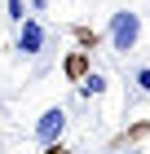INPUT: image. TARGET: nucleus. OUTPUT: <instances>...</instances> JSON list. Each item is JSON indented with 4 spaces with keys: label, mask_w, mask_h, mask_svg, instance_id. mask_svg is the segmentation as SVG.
Segmentation results:
<instances>
[{
    "label": "nucleus",
    "mask_w": 150,
    "mask_h": 154,
    "mask_svg": "<svg viewBox=\"0 0 150 154\" xmlns=\"http://www.w3.org/2000/svg\"><path fill=\"white\" fill-rule=\"evenodd\" d=\"M102 35H106V44H110V53H124L128 57V53L141 44V13L137 9H115Z\"/></svg>",
    "instance_id": "1"
},
{
    "label": "nucleus",
    "mask_w": 150,
    "mask_h": 154,
    "mask_svg": "<svg viewBox=\"0 0 150 154\" xmlns=\"http://www.w3.org/2000/svg\"><path fill=\"white\" fill-rule=\"evenodd\" d=\"M44 44H49L44 22H40V18H22V22H18V40H13V48H18L22 57H40Z\"/></svg>",
    "instance_id": "2"
},
{
    "label": "nucleus",
    "mask_w": 150,
    "mask_h": 154,
    "mask_svg": "<svg viewBox=\"0 0 150 154\" xmlns=\"http://www.w3.org/2000/svg\"><path fill=\"white\" fill-rule=\"evenodd\" d=\"M66 123H71V119H66V110H62V106H49L44 115L35 119V132H31V137H35L40 145H53V141H62Z\"/></svg>",
    "instance_id": "3"
},
{
    "label": "nucleus",
    "mask_w": 150,
    "mask_h": 154,
    "mask_svg": "<svg viewBox=\"0 0 150 154\" xmlns=\"http://www.w3.org/2000/svg\"><path fill=\"white\" fill-rule=\"evenodd\" d=\"M88 71H93V53H84V48H75V53H66V57H62V75H66L71 84H80Z\"/></svg>",
    "instance_id": "4"
},
{
    "label": "nucleus",
    "mask_w": 150,
    "mask_h": 154,
    "mask_svg": "<svg viewBox=\"0 0 150 154\" xmlns=\"http://www.w3.org/2000/svg\"><path fill=\"white\" fill-rule=\"evenodd\" d=\"M71 35H75V44H80L84 53H93V48H102V44H106V35H102V31H93V26H84V22H75V26H71Z\"/></svg>",
    "instance_id": "5"
},
{
    "label": "nucleus",
    "mask_w": 150,
    "mask_h": 154,
    "mask_svg": "<svg viewBox=\"0 0 150 154\" xmlns=\"http://www.w3.org/2000/svg\"><path fill=\"white\" fill-rule=\"evenodd\" d=\"M75 88H80V97H88V101H93V97H102V93H106V75L88 71V75H84L80 84H75Z\"/></svg>",
    "instance_id": "6"
},
{
    "label": "nucleus",
    "mask_w": 150,
    "mask_h": 154,
    "mask_svg": "<svg viewBox=\"0 0 150 154\" xmlns=\"http://www.w3.org/2000/svg\"><path fill=\"white\" fill-rule=\"evenodd\" d=\"M5 18H9L13 26L22 22V18H31V13H27V0H5Z\"/></svg>",
    "instance_id": "7"
},
{
    "label": "nucleus",
    "mask_w": 150,
    "mask_h": 154,
    "mask_svg": "<svg viewBox=\"0 0 150 154\" xmlns=\"http://www.w3.org/2000/svg\"><path fill=\"white\" fill-rule=\"evenodd\" d=\"M141 137H150V123H132L124 137H115V150H119V145H128V141H141Z\"/></svg>",
    "instance_id": "8"
},
{
    "label": "nucleus",
    "mask_w": 150,
    "mask_h": 154,
    "mask_svg": "<svg viewBox=\"0 0 150 154\" xmlns=\"http://www.w3.org/2000/svg\"><path fill=\"white\" fill-rule=\"evenodd\" d=\"M132 84H137V93L150 97V66H137V71H132Z\"/></svg>",
    "instance_id": "9"
},
{
    "label": "nucleus",
    "mask_w": 150,
    "mask_h": 154,
    "mask_svg": "<svg viewBox=\"0 0 150 154\" xmlns=\"http://www.w3.org/2000/svg\"><path fill=\"white\" fill-rule=\"evenodd\" d=\"M40 154H71V150H66V145H62V141H53V145H44V150H40Z\"/></svg>",
    "instance_id": "10"
},
{
    "label": "nucleus",
    "mask_w": 150,
    "mask_h": 154,
    "mask_svg": "<svg viewBox=\"0 0 150 154\" xmlns=\"http://www.w3.org/2000/svg\"><path fill=\"white\" fill-rule=\"evenodd\" d=\"M27 9H35V13H40V9H49V0H27Z\"/></svg>",
    "instance_id": "11"
},
{
    "label": "nucleus",
    "mask_w": 150,
    "mask_h": 154,
    "mask_svg": "<svg viewBox=\"0 0 150 154\" xmlns=\"http://www.w3.org/2000/svg\"><path fill=\"white\" fill-rule=\"evenodd\" d=\"M115 154H119V150H115Z\"/></svg>",
    "instance_id": "12"
}]
</instances>
